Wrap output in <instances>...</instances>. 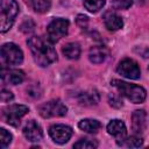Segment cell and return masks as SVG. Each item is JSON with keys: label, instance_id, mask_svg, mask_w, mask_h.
<instances>
[{"label": "cell", "instance_id": "cell-1", "mask_svg": "<svg viewBox=\"0 0 149 149\" xmlns=\"http://www.w3.org/2000/svg\"><path fill=\"white\" fill-rule=\"evenodd\" d=\"M27 43L35 62L40 66H48L51 63L56 62L57 54L51 44L52 42L49 38L45 40L41 36H31L28 38Z\"/></svg>", "mask_w": 149, "mask_h": 149}, {"label": "cell", "instance_id": "cell-2", "mask_svg": "<svg viewBox=\"0 0 149 149\" xmlns=\"http://www.w3.org/2000/svg\"><path fill=\"white\" fill-rule=\"evenodd\" d=\"M111 84L120 92V94L125 95L128 100H130L134 104H141L146 99V95H147L146 90L139 85L129 84V83L118 80V79H113Z\"/></svg>", "mask_w": 149, "mask_h": 149}, {"label": "cell", "instance_id": "cell-3", "mask_svg": "<svg viewBox=\"0 0 149 149\" xmlns=\"http://www.w3.org/2000/svg\"><path fill=\"white\" fill-rule=\"evenodd\" d=\"M19 13V5L15 0H1L0 3V30L6 33L14 23Z\"/></svg>", "mask_w": 149, "mask_h": 149}, {"label": "cell", "instance_id": "cell-4", "mask_svg": "<svg viewBox=\"0 0 149 149\" xmlns=\"http://www.w3.org/2000/svg\"><path fill=\"white\" fill-rule=\"evenodd\" d=\"M69 29V21L66 19H55L52 20L47 27V35L48 38L54 43L59 41L68 34Z\"/></svg>", "mask_w": 149, "mask_h": 149}, {"label": "cell", "instance_id": "cell-5", "mask_svg": "<svg viewBox=\"0 0 149 149\" xmlns=\"http://www.w3.org/2000/svg\"><path fill=\"white\" fill-rule=\"evenodd\" d=\"M28 112H29V109L24 105H12L3 109L2 116H3V120L8 125H10L13 127H19L21 118L24 116Z\"/></svg>", "mask_w": 149, "mask_h": 149}, {"label": "cell", "instance_id": "cell-6", "mask_svg": "<svg viewBox=\"0 0 149 149\" xmlns=\"http://www.w3.org/2000/svg\"><path fill=\"white\" fill-rule=\"evenodd\" d=\"M1 58L8 65H19L23 59V54L16 44L5 43L1 47Z\"/></svg>", "mask_w": 149, "mask_h": 149}, {"label": "cell", "instance_id": "cell-7", "mask_svg": "<svg viewBox=\"0 0 149 149\" xmlns=\"http://www.w3.org/2000/svg\"><path fill=\"white\" fill-rule=\"evenodd\" d=\"M38 112L43 118H55L65 115L68 108L61 100H51L45 104H42L38 107Z\"/></svg>", "mask_w": 149, "mask_h": 149}, {"label": "cell", "instance_id": "cell-8", "mask_svg": "<svg viewBox=\"0 0 149 149\" xmlns=\"http://www.w3.org/2000/svg\"><path fill=\"white\" fill-rule=\"evenodd\" d=\"M116 71L119 74H121L122 77H126L128 79H139L141 76V71H140L137 63L130 58L122 59L119 63Z\"/></svg>", "mask_w": 149, "mask_h": 149}, {"label": "cell", "instance_id": "cell-9", "mask_svg": "<svg viewBox=\"0 0 149 149\" xmlns=\"http://www.w3.org/2000/svg\"><path fill=\"white\" fill-rule=\"evenodd\" d=\"M49 135L54 142L63 144L68 142L72 135V129L65 125H54L49 128Z\"/></svg>", "mask_w": 149, "mask_h": 149}, {"label": "cell", "instance_id": "cell-10", "mask_svg": "<svg viewBox=\"0 0 149 149\" xmlns=\"http://www.w3.org/2000/svg\"><path fill=\"white\" fill-rule=\"evenodd\" d=\"M23 135L30 142H38L43 137V132L41 126L36 121L30 120L27 122V125L23 128Z\"/></svg>", "mask_w": 149, "mask_h": 149}, {"label": "cell", "instance_id": "cell-11", "mask_svg": "<svg viewBox=\"0 0 149 149\" xmlns=\"http://www.w3.org/2000/svg\"><path fill=\"white\" fill-rule=\"evenodd\" d=\"M107 132H108V134H111L112 136H114L116 139V142L122 141L127 134L126 125L121 120H118V119L111 120V122L107 125Z\"/></svg>", "mask_w": 149, "mask_h": 149}, {"label": "cell", "instance_id": "cell-12", "mask_svg": "<svg viewBox=\"0 0 149 149\" xmlns=\"http://www.w3.org/2000/svg\"><path fill=\"white\" fill-rule=\"evenodd\" d=\"M1 78H2L3 83H8V84H12V85H17V84H21L24 80V73L21 70L2 68Z\"/></svg>", "mask_w": 149, "mask_h": 149}, {"label": "cell", "instance_id": "cell-13", "mask_svg": "<svg viewBox=\"0 0 149 149\" xmlns=\"http://www.w3.org/2000/svg\"><path fill=\"white\" fill-rule=\"evenodd\" d=\"M104 23H105L106 28L108 30H112V31L119 30L123 26L122 19L115 12H112V10H108L104 14Z\"/></svg>", "mask_w": 149, "mask_h": 149}, {"label": "cell", "instance_id": "cell-14", "mask_svg": "<svg viewBox=\"0 0 149 149\" xmlns=\"http://www.w3.org/2000/svg\"><path fill=\"white\" fill-rule=\"evenodd\" d=\"M77 99H78V102L80 105H84V106H93V105H97L99 102L100 97H99V93L95 90H88V91L80 92L77 95Z\"/></svg>", "mask_w": 149, "mask_h": 149}, {"label": "cell", "instance_id": "cell-15", "mask_svg": "<svg viewBox=\"0 0 149 149\" xmlns=\"http://www.w3.org/2000/svg\"><path fill=\"white\" fill-rule=\"evenodd\" d=\"M108 56V50L106 47L104 45H95V47H92L90 49V52H88V58L92 63L94 64H100L102 63L106 57Z\"/></svg>", "mask_w": 149, "mask_h": 149}, {"label": "cell", "instance_id": "cell-16", "mask_svg": "<svg viewBox=\"0 0 149 149\" xmlns=\"http://www.w3.org/2000/svg\"><path fill=\"white\" fill-rule=\"evenodd\" d=\"M132 127L133 130L137 134L142 133L146 128V112L144 111H135L132 115Z\"/></svg>", "mask_w": 149, "mask_h": 149}, {"label": "cell", "instance_id": "cell-17", "mask_svg": "<svg viewBox=\"0 0 149 149\" xmlns=\"http://www.w3.org/2000/svg\"><path fill=\"white\" fill-rule=\"evenodd\" d=\"M78 126L81 130L86 133H97L101 127L100 122L94 119H84L78 123Z\"/></svg>", "mask_w": 149, "mask_h": 149}, {"label": "cell", "instance_id": "cell-18", "mask_svg": "<svg viewBox=\"0 0 149 149\" xmlns=\"http://www.w3.org/2000/svg\"><path fill=\"white\" fill-rule=\"evenodd\" d=\"M63 54L69 58V59H77L80 55V47L76 42H70L66 43L63 47Z\"/></svg>", "mask_w": 149, "mask_h": 149}, {"label": "cell", "instance_id": "cell-19", "mask_svg": "<svg viewBox=\"0 0 149 149\" xmlns=\"http://www.w3.org/2000/svg\"><path fill=\"white\" fill-rule=\"evenodd\" d=\"M27 3L36 13H45L50 9L49 0H28Z\"/></svg>", "mask_w": 149, "mask_h": 149}, {"label": "cell", "instance_id": "cell-20", "mask_svg": "<svg viewBox=\"0 0 149 149\" xmlns=\"http://www.w3.org/2000/svg\"><path fill=\"white\" fill-rule=\"evenodd\" d=\"M119 146H123V147H128V148H139L143 144V140L140 136L133 135L128 139H123L122 141L118 142Z\"/></svg>", "mask_w": 149, "mask_h": 149}, {"label": "cell", "instance_id": "cell-21", "mask_svg": "<svg viewBox=\"0 0 149 149\" xmlns=\"http://www.w3.org/2000/svg\"><path fill=\"white\" fill-rule=\"evenodd\" d=\"M105 2H106V0H85L84 6L88 12L95 13L104 7Z\"/></svg>", "mask_w": 149, "mask_h": 149}, {"label": "cell", "instance_id": "cell-22", "mask_svg": "<svg viewBox=\"0 0 149 149\" xmlns=\"http://www.w3.org/2000/svg\"><path fill=\"white\" fill-rule=\"evenodd\" d=\"M74 148H80V149H87V148H97L98 143L95 141H92L90 139H81L78 142L73 144Z\"/></svg>", "mask_w": 149, "mask_h": 149}, {"label": "cell", "instance_id": "cell-23", "mask_svg": "<svg viewBox=\"0 0 149 149\" xmlns=\"http://www.w3.org/2000/svg\"><path fill=\"white\" fill-rule=\"evenodd\" d=\"M10 142H12V135H10L5 128H1V129H0V147L3 149V148H6Z\"/></svg>", "mask_w": 149, "mask_h": 149}, {"label": "cell", "instance_id": "cell-24", "mask_svg": "<svg viewBox=\"0 0 149 149\" xmlns=\"http://www.w3.org/2000/svg\"><path fill=\"white\" fill-rule=\"evenodd\" d=\"M133 5V0H112V7L114 9H127Z\"/></svg>", "mask_w": 149, "mask_h": 149}, {"label": "cell", "instance_id": "cell-25", "mask_svg": "<svg viewBox=\"0 0 149 149\" xmlns=\"http://www.w3.org/2000/svg\"><path fill=\"white\" fill-rule=\"evenodd\" d=\"M34 28H35V23H34V21H33L31 19H26V20L22 22L21 27H20L21 31H23V33H26V34L31 33V31L34 30Z\"/></svg>", "mask_w": 149, "mask_h": 149}, {"label": "cell", "instance_id": "cell-26", "mask_svg": "<svg viewBox=\"0 0 149 149\" xmlns=\"http://www.w3.org/2000/svg\"><path fill=\"white\" fill-rule=\"evenodd\" d=\"M108 101H109V105L115 107V108H119L122 106V100L120 99L119 95H115V94H112L108 97Z\"/></svg>", "mask_w": 149, "mask_h": 149}, {"label": "cell", "instance_id": "cell-27", "mask_svg": "<svg viewBox=\"0 0 149 149\" xmlns=\"http://www.w3.org/2000/svg\"><path fill=\"white\" fill-rule=\"evenodd\" d=\"M13 98H14V97H13V93H12L10 91H7V90H5V88L1 90L0 99H1L2 102H8V101L13 100Z\"/></svg>", "mask_w": 149, "mask_h": 149}, {"label": "cell", "instance_id": "cell-28", "mask_svg": "<svg viewBox=\"0 0 149 149\" xmlns=\"http://www.w3.org/2000/svg\"><path fill=\"white\" fill-rule=\"evenodd\" d=\"M76 22H77V24H78V26H79L81 29H84V28H86L88 20H87V16L79 14V15L77 16V20H76Z\"/></svg>", "mask_w": 149, "mask_h": 149}]
</instances>
